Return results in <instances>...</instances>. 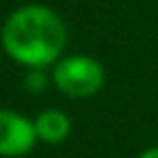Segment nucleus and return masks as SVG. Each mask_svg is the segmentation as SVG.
<instances>
[{
	"mask_svg": "<svg viewBox=\"0 0 158 158\" xmlns=\"http://www.w3.org/2000/svg\"><path fill=\"white\" fill-rule=\"evenodd\" d=\"M52 82L69 98H89L104 87V67L87 54H74L56 61Z\"/></svg>",
	"mask_w": 158,
	"mask_h": 158,
	"instance_id": "2",
	"label": "nucleus"
},
{
	"mask_svg": "<svg viewBox=\"0 0 158 158\" xmlns=\"http://www.w3.org/2000/svg\"><path fill=\"white\" fill-rule=\"evenodd\" d=\"M139 158H158V145H154V147H147Z\"/></svg>",
	"mask_w": 158,
	"mask_h": 158,
	"instance_id": "6",
	"label": "nucleus"
},
{
	"mask_svg": "<svg viewBox=\"0 0 158 158\" xmlns=\"http://www.w3.org/2000/svg\"><path fill=\"white\" fill-rule=\"evenodd\" d=\"M37 143L35 121L26 119L20 113L0 108V156L2 158H22Z\"/></svg>",
	"mask_w": 158,
	"mask_h": 158,
	"instance_id": "3",
	"label": "nucleus"
},
{
	"mask_svg": "<svg viewBox=\"0 0 158 158\" xmlns=\"http://www.w3.org/2000/svg\"><path fill=\"white\" fill-rule=\"evenodd\" d=\"M69 128H72L69 117L65 113H61V110H54V108L39 113L37 119H35L37 139H41L46 143H52V145L65 141L67 134H69Z\"/></svg>",
	"mask_w": 158,
	"mask_h": 158,
	"instance_id": "4",
	"label": "nucleus"
},
{
	"mask_svg": "<svg viewBox=\"0 0 158 158\" xmlns=\"http://www.w3.org/2000/svg\"><path fill=\"white\" fill-rule=\"evenodd\" d=\"M44 82H46V78L41 76V72H33V74L26 78V85H28L31 91H39V89L44 87Z\"/></svg>",
	"mask_w": 158,
	"mask_h": 158,
	"instance_id": "5",
	"label": "nucleus"
},
{
	"mask_svg": "<svg viewBox=\"0 0 158 158\" xmlns=\"http://www.w3.org/2000/svg\"><path fill=\"white\" fill-rule=\"evenodd\" d=\"M67 44L65 22L44 5H24L15 9L2 24L5 52L26 65L46 67L59 61Z\"/></svg>",
	"mask_w": 158,
	"mask_h": 158,
	"instance_id": "1",
	"label": "nucleus"
}]
</instances>
